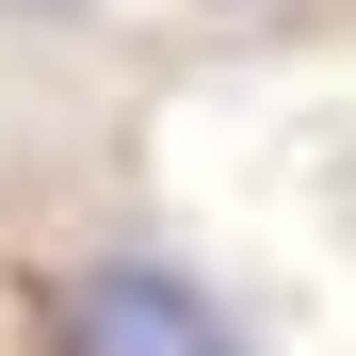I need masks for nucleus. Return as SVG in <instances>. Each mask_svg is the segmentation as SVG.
Here are the masks:
<instances>
[{
  "instance_id": "nucleus-1",
  "label": "nucleus",
  "mask_w": 356,
  "mask_h": 356,
  "mask_svg": "<svg viewBox=\"0 0 356 356\" xmlns=\"http://www.w3.org/2000/svg\"><path fill=\"white\" fill-rule=\"evenodd\" d=\"M81 356H243V340H227V308H211L195 275L97 259V275H81Z\"/></svg>"
}]
</instances>
